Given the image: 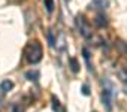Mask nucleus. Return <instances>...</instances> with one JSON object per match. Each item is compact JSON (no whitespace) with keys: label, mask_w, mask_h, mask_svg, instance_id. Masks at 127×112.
I'll use <instances>...</instances> for the list:
<instances>
[{"label":"nucleus","mask_w":127,"mask_h":112,"mask_svg":"<svg viewBox=\"0 0 127 112\" xmlns=\"http://www.w3.org/2000/svg\"><path fill=\"white\" fill-rule=\"evenodd\" d=\"M42 45L37 42V40H33V42H29V45L26 46L24 49V55H26V60L30 63V64H36L42 60Z\"/></svg>","instance_id":"nucleus-1"},{"label":"nucleus","mask_w":127,"mask_h":112,"mask_svg":"<svg viewBox=\"0 0 127 112\" xmlns=\"http://www.w3.org/2000/svg\"><path fill=\"white\" fill-rule=\"evenodd\" d=\"M114 99H115V88L114 84L109 79L103 81V90H102V103L106 109V112L112 111V105H114Z\"/></svg>","instance_id":"nucleus-2"},{"label":"nucleus","mask_w":127,"mask_h":112,"mask_svg":"<svg viewBox=\"0 0 127 112\" xmlns=\"http://www.w3.org/2000/svg\"><path fill=\"white\" fill-rule=\"evenodd\" d=\"M76 24H78L79 33H81L84 37H91V27L88 26V23L85 21L84 17H78V18H76Z\"/></svg>","instance_id":"nucleus-3"},{"label":"nucleus","mask_w":127,"mask_h":112,"mask_svg":"<svg viewBox=\"0 0 127 112\" xmlns=\"http://www.w3.org/2000/svg\"><path fill=\"white\" fill-rule=\"evenodd\" d=\"M109 6V0H93L91 2V8L93 9H99V11H103Z\"/></svg>","instance_id":"nucleus-4"},{"label":"nucleus","mask_w":127,"mask_h":112,"mask_svg":"<svg viewBox=\"0 0 127 112\" xmlns=\"http://www.w3.org/2000/svg\"><path fill=\"white\" fill-rule=\"evenodd\" d=\"M12 88H14V82H12V81H9V79L0 82V91H2V93H8V91H9V90H12Z\"/></svg>","instance_id":"nucleus-5"},{"label":"nucleus","mask_w":127,"mask_h":112,"mask_svg":"<svg viewBox=\"0 0 127 112\" xmlns=\"http://www.w3.org/2000/svg\"><path fill=\"white\" fill-rule=\"evenodd\" d=\"M52 109L55 112H64V109L61 108V105H60L58 99H55V96H52Z\"/></svg>","instance_id":"nucleus-6"},{"label":"nucleus","mask_w":127,"mask_h":112,"mask_svg":"<svg viewBox=\"0 0 127 112\" xmlns=\"http://www.w3.org/2000/svg\"><path fill=\"white\" fill-rule=\"evenodd\" d=\"M96 24H97L99 27L106 26V18H105V15H103V14H99V15L96 17Z\"/></svg>","instance_id":"nucleus-7"},{"label":"nucleus","mask_w":127,"mask_h":112,"mask_svg":"<svg viewBox=\"0 0 127 112\" xmlns=\"http://www.w3.org/2000/svg\"><path fill=\"white\" fill-rule=\"evenodd\" d=\"M43 3H45V8H46V12L51 14L54 11V0H43Z\"/></svg>","instance_id":"nucleus-8"},{"label":"nucleus","mask_w":127,"mask_h":112,"mask_svg":"<svg viewBox=\"0 0 127 112\" xmlns=\"http://www.w3.org/2000/svg\"><path fill=\"white\" fill-rule=\"evenodd\" d=\"M69 61H70V66H72V72L76 73V72L79 70V64H78V61H76V58H70Z\"/></svg>","instance_id":"nucleus-9"},{"label":"nucleus","mask_w":127,"mask_h":112,"mask_svg":"<svg viewBox=\"0 0 127 112\" xmlns=\"http://www.w3.org/2000/svg\"><path fill=\"white\" fill-rule=\"evenodd\" d=\"M37 76H39V72H29V73H27V78H29L30 81H36Z\"/></svg>","instance_id":"nucleus-10"},{"label":"nucleus","mask_w":127,"mask_h":112,"mask_svg":"<svg viewBox=\"0 0 127 112\" xmlns=\"http://www.w3.org/2000/svg\"><path fill=\"white\" fill-rule=\"evenodd\" d=\"M121 78H123V81H124V82H127V66H126V69H124V72L121 73Z\"/></svg>","instance_id":"nucleus-11"},{"label":"nucleus","mask_w":127,"mask_h":112,"mask_svg":"<svg viewBox=\"0 0 127 112\" xmlns=\"http://www.w3.org/2000/svg\"><path fill=\"white\" fill-rule=\"evenodd\" d=\"M12 112H23V111H21V108L18 105H14L12 106Z\"/></svg>","instance_id":"nucleus-12"},{"label":"nucleus","mask_w":127,"mask_h":112,"mask_svg":"<svg viewBox=\"0 0 127 112\" xmlns=\"http://www.w3.org/2000/svg\"><path fill=\"white\" fill-rule=\"evenodd\" d=\"M82 93H84L85 96H88V93H90V91H88V87H87V85H84V87H82Z\"/></svg>","instance_id":"nucleus-13"},{"label":"nucleus","mask_w":127,"mask_h":112,"mask_svg":"<svg viewBox=\"0 0 127 112\" xmlns=\"http://www.w3.org/2000/svg\"><path fill=\"white\" fill-rule=\"evenodd\" d=\"M66 2H69V0H66Z\"/></svg>","instance_id":"nucleus-14"},{"label":"nucleus","mask_w":127,"mask_h":112,"mask_svg":"<svg viewBox=\"0 0 127 112\" xmlns=\"http://www.w3.org/2000/svg\"><path fill=\"white\" fill-rule=\"evenodd\" d=\"M94 112H96V111H94Z\"/></svg>","instance_id":"nucleus-15"}]
</instances>
